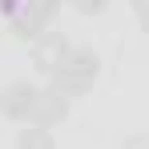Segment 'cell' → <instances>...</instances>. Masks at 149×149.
I'll use <instances>...</instances> for the list:
<instances>
[{"instance_id":"1","label":"cell","mask_w":149,"mask_h":149,"mask_svg":"<svg viewBox=\"0 0 149 149\" xmlns=\"http://www.w3.org/2000/svg\"><path fill=\"white\" fill-rule=\"evenodd\" d=\"M93 77H97V56H89V52H73L69 61H56V69H52V81H56V93L61 97L85 93V85Z\"/></svg>"},{"instance_id":"2","label":"cell","mask_w":149,"mask_h":149,"mask_svg":"<svg viewBox=\"0 0 149 149\" xmlns=\"http://www.w3.org/2000/svg\"><path fill=\"white\" fill-rule=\"evenodd\" d=\"M4 113L8 117H28V113H36V105H40V93L32 89V85H12L8 93H4Z\"/></svg>"},{"instance_id":"3","label":"cell","mask_w":149,"mask_h":149,"mask_svg":"<svg viewBox=\"0 0 149 149\" xmlns=\"http://www.w3.org/2000/svg\"><path fill=\"white\" fill-rule=\"evenodd\" d=\"M56 117H65V101H61V93L40 97V105H36V125H40V129H49Z\"/></svg>"},{"instance_id":"4","label":"cell","mask_w":149,"mask_h":149,"mask_svg":"<svg viewBox=\"0 0 149 149\" xmlns=\"http://www.w3.org/2000/svg\"><path fill=\"white\" fill-rule=\"evenodd\" d=\"M20 149H52V133L40 129V125L36 129H24L20 133Z\"/></svg>"},{"instance_id":"5","label":"cell","mask_w":149,"mask_h":149,"mask_svg":"<svg viewBox=\"0 0 149 149\" xmlns=\"http://www.w3.org/2000/svg\"><path fill=\"white\" fill-rule=\"evenodd\" d=\"M141 16H145V24H149V8H145V12H141Z\"/></svg>"}]
</instances>
